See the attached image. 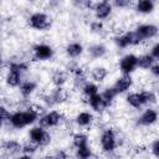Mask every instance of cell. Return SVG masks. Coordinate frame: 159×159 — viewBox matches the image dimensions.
<instances>
[{"label":"cell","mask_w":159,"mask_h":159,"mask_svg":"<svg viewBox=\"0 0 159 159\" xmlns=\"http://www.w3.org/2000/svg\"><path fill=\"white\" fill-rule=\"evenodd\" d=\"M27 138H29L27 139L29 142L34 143L39 148H46L52 142L51 133L47 129L40 127L39 124H34V125L30 127V129L27 132Z\"/></svg>","instance_id":"5"},{"label":"cell","mask_w":159,"mask_h":159,"mask_svg":"<svg viewBox=\"0 0 159 159\" xmlns=\"http://www.w3.org/2000/svg\"><path fill=\"white\" fill-rule=\"evenodd\" d=\"M91 159H99V158H98V157H97V155H96V154H94V155H93V157H92V158H91Z\"/></svg>","instance_id":"41"},{"label":"cell","mask_w":159,"mask_h":159,"mask_svg":"<svg viewBox=\"0 0 159 159\" xmlns=\"http://www.w3.org/2000/svg\"><path fill=\"white\" fill-rule=\"evenodd\" d=\"M149 55L155 60V61H158L159 60V43L155 41L152 46H150V48H149Z\"/></svg>","instance_id":"36"},{"label":"cell","mask_w":159,"mask_h":159,"mask_svg":"<svg viewBox=\"0 0 159 159\" xmlns=\"http://www.w3.org/2000/svg\"><path fill=\"white\" fill-rule=\"evenodd\" d=\"M84 52V46L80 41H72L68 42L65 47V53L67 58H71V61H76L80 58Z\"/></svg>","instance_id":"18"},{"label":"cell","mask_w":159,"mask_h":159,"mask_svg":"<svg viewBox=\"0 0 159 159\" xmlns=\"http://www.w3.org/2000/svg\"><path fill=\"white\" fill-rule=\"evenodd\" d=\"M137 60H138V68L143 70V71H148L154 62H157L150 55L149 52H144V53H140V55H137Z\"/></svg>","instance_id":"27"},{"label":"cell","mask_w":159,"mask_h":159,"mask_svg":"<svg viewBox=\"0 0 159 159\" xmlns=\"http://www.w3.org/2000/svg\"><path fill=\"white\" fill-rule=\"evenodd\" d=\"M133 32H134V35H135L139 45H140L143 42H147V41H150L153 39H157L159 29L153 22H143V24H138L133 29Z\"/></svg>","instance_id":"8"},{"label":"cell","mask_w":159,"mask_h":159,"mask_svg":"<svg viewBox=\"0 0 159 159\" xmlns=\"http://www.w3.org/2000/svg\"><path fill=\"white\" fill-rule=\"evenodd\" d=\"M48 159H70V155L65 149H56L48 155Z\"/></svg>","instance_id":"33"},{"label":"cell","mask_w":159,"mask_h":159,"mask_svg":"<svg viewBox=\"0 0 159 159\" xmlns=\"http://www.w3.org/2000/svg\"><path fill=\"white\" fill-rule=\"evenodd\" d=\"M149 153L153 155L154 159H158L159 157V139L153 138L152 142L149 143Z\"/></svg>","instance_id":"32"},{"label":"cell","mask_w":159,"mask_h":159,"mask_svg":"<svg viewBox=\"0 0 159 159\" xmlns=\"http://www.w3.org/2000/svg\"><path fill=\"white\" fill-rule=\"evenodd\" d=\"M40 148L37 145H35L34 143L31 142H26V143H22V149H21V154H26V155H34Z\"/></svg>","instance_id":"31"},{"label":"cell","mask_w":159,"mask_h":159,"mask_svg":"<svg viewBox=\"0 0 159 159\" xmlns=\"http://www.w3.org/2000/svg\"><path fill=\"white\" fill-rule=\"evenodd\" d=\"M65 114L58 111V109H50L46 111L43 114L40 116L37 124L45 129H52V128H57L60 127L63 122H65Z\"/></svg>","instance_id":"7"},{"label":"cell","mask_w":159,"mask_h":159,"mask_svg":"<svg viewBox=\"0 0 159 159\" xmlns=\"http://www.w3.org/2000/svg\"><path fill=\"white\" fill-rule=\"evenodd\" d=\"M87 53H88V56H89L92 60L96 61V60H101V58L106 57L107 53H108V48H107V46H106L104 43H102V42H96V43H92V45L88 46Z\"/></svg>","instance_id":"21"},{"label":"cell","mask_w":159,"mask_h":159,"mask_svg":"<svg viewBox=\"0 0 159 159\" xmlns=\"http://www.w3.org/2000/svg\"><path fill=\"white\" fill-rule=\"evenodd\" d=\"M148 71H149L150 76H152L154 80H158V78H159V62H158V61L154 62V63L152 65V67H150Z\"/></svg>","instance_id":"37"},{"label":"cell","mask_w":159,"mask_h":159,"mask_svg":"<svg viewBox=\"0 0 159 159\" xmlns=\"http://www.w3.org/2000/svg\"><path fill=\"white\" fill-rule=\"evenodd\" d=\"M32 58L39 62H45L50 61L55 56V50L51 45L45 43V42H37L32 46Z\"/></svg>","instance_id":"11"},{"label":"cell","mask_w":159,"mask_h":159,"mask_svg":"<svg viewBox=\"0 0 159 159\" xmlns=\"http://www.w3.org/2000/svg\"><path fill=\"white\" fill-rule=\"evenodd\" d=\"M1 149L2 152L9 155V157H17L21 154V149H22V143H20L16 139H6L1 143Z\"/></svg>","instance_id":"17"},{"label":"cell","mask_w":159,"mask_h":159,"mask_svg":"<svg viewBox=\"0 0 159 159\" xmlns=\"http://www.w3.org/2000/svg\"><path fill=\"white\" fill-rule=\"evenodd\" d=\"M46 109L43 107L39 106H29L25 109H17L11 112V116L7 120V123L17 130H21L26 127H31L35 123H37L41 114H43Z\"/></svg>","instance_id":"1"},{"label":"cell","mask_w":159,"mask_h":159,"mask_svg":"<svg viewBox=\"0 0 159 159\" xmlns=\"http://www.w3.org/2000/svg\"><path fill=\"white\" fill-rule=\"evenodd\" d=\"M118 70H119L120 75L132 76L138 70L137 55L133 52H128V53L123 55L118 61Z\"/></svg>","instance_id":"10"},{"label":"cell","mask_w":159,"mask_h":159,"mask_svg":"<svg viewBox=\"0 0 159 159\" xmlns=\"http://www.w3.org/2000/svg\"><path fill=\"white\" fill-rule=\"evenodd\" d=\"M0 104H1V97H0Z\"/></svg>","instance_id":"42"},{"label":"cell","mask_w":159,"mask_h":159,"mask_svg":"<svg viewBox=\"0 0 159 159\" xmlns=\"http://www.w3.org/2000/svg\"><path fill=\"white\" fill-rule=\"evenodd\" d=\"M113 9H127L128 6H130V1L129 0H114V1H111Z\"/></svg>","instance_id":"34"},{"label":"cell","mask_w":159,"mask_h":159,"mask_svg":"<svg viewBox=\"0 0 159 159\" xmlns=\"http://www.w3.org/2000/svg\"><path fill=\"white\" fill-rule=\"evenodd\" d=\"M86 102H87L88 107L92 109V112H102V111H104L103 109V104H102V98H101L99 93L87 98Z\"/></svg>","instance_id":"28"},{"label":"cell","mask_w":159,"mask_h":159,"mask_svg":"<svg viewBox=\"0 0 159 159\" xmlns=\"http://www.w3.org/2000/svg\"><path fill=\"white\" fill-rule=\"evenodd\" d=\"M98 144H99L102 153L113 154L117 150V148L120 145V139H119L118 132L112 127H106L104 129H102V132L99 134Z\"/></svg>","instance_id":"4"},{"label":"cell","mask_w":159,"mask_h":159,"mask_svg":"<svg viewBox=\"0 0 159 159\" xmlns=\"http://www.w3.org/2000/svg\"><path fill=\"white\" fill-rule=\"evenodd\" d=\"M27 26L34 31H48L52 26V17L45 11H35L27 17Z\"/></svg>","instance_id":"6"},{"label":"cell","mask_w":159,"mask_h":159,"mask_svg":"<svg viewBox=\"0 0 159 159\" xmlns=\"http://www.w3.org/2000/svg\"><path fill=\"white\" fill-rule=\"evenodd\" d=\"M93 155H94V153H93L91 144L75 149V158L76 159H91Z\"/></svg>","instance_id":"29"},{"label":"cell","mask_w":159,"mask_h":159,"mask_svg":"<svg viewBox=\"0 0 159 159\" xmlns=\"http://www.w3.org/2000/svg\"><path fill=\"white\" fill-rule=\"evenodd\" d=\"M37 82L30 78H24V81L21 82V84L19 86V93L21 96L22 99H29L37 89Z\"/></svg>","instance_id":"19"},{"label":"cell","mask_w":159,"mask_h":159,"mask_svg":"<svg viewBox=\"0 0 159 159\" xmlns=\"http://www.w3.org/2000/svg\"><path fill=\"white\" fill-rule=\"evenodd\" d=\"M108 76H109V70H108L106 66H102V65L94 66V67H92L91 71H89L91 81L94 82V83H97V84L104 82Z\"/></svg>","instance_id":"22"},{"label":"cell","mask_w":159,"mask_h":159,"mask_svg":"<svg viewBox=\"0 0 159 159\" xmlns=\"http://www.w3.org/2000/svg\"><path fill=\"white\" fill-rule=\"evenodd\" d=\"M67 98H68V93L65 89V87H61V88L53 87L47 94L43 96L42 101L45 102L46 107H53V106L62 104L63 102L67 101Z\"/></svg>","instance_id":"12"},{"label":"cell","mask_w":159,"mask_h":159,"mask_svg":"<svg viewBox=\"0 0 159 159\" xmlns=\"http://www.w3.org/2000/svg\"><path fill=\"white\" fill-rule=\"evenodd\" d=\"M75 124L81 128V129H86L89 128L93 122H94V114L92 111H80L76 116H75Z\"/></svg>","instance_id":"16"},{"label":"cell","mask_w":159,"mask_h":159,"mask_svg":"<svg viewBox=\"0 0 159 159\" xmlns=\"http://www.w3.org/2000/svg\"><path fill=\"white\" fill-rule=\"evenodd\" d=\"M4 63H5V57H4V53H2V51L0 50V68H2Z\"/></svg>","instance_id":"39"},{"label":"cell","mask_w":159,"mask_h":159,"mask_svg":"<svg viewBox=\"0 0 159 159\" xmlns=\"http://www.w3.org/2000/svg\"><path fill=\"white\" fill-rule=\"evenodd\" d=\"M133 86H134V80H133L132 76L120 75L113 82L112 88L116 91V93L118 96H120V94H127L128 92H130V89L133 88Z\"/></svg>","instance_id":"15"},{"label":"cell","mask_w":159,"mask_h":159,"mask_svg":"<svg viewBox=\"0 0 159 159\" xmlns=\"http://www.w3.org/2000/svg\"><path fill=\"white\" fill-rule=\"evenodd\" d=\"M71 140H72V147H73L75 149L89 144V137H88V134L84 133V132H81V130L73 133Z\"/></svg>","instance_id":"25"},{"label":"cell","mask_w":159,"mask_h":159,"mask_svg":"<svg viewBox=\"0 0 159 159\" xmlns=\"http://www.w3.org/2000/svg\"><path fill=\"white\" fill-rule=\"evenodd\" d=\"M135 12L140 15H150L155 10V1L153 0H139L134 5Z\"/></svg>","instance_id":"24"},{"label":"cell","mask_w":159,"mask_h":159,"mask_svg":"<svg viewBox=\"0 0 159 159\" xmlns=\"http://www.w3.org/2000/svg\"><path fill=\"white\" fill-rule=\"evenodd\" d=\"M158 118H159V113L155 107H145L144 109H142L140 114L135 118V124L137 127L150 128L157 124Z\"/></svg>","instance_id":"9"},{"label":"cell","mask_w":159,"mask_h":159,"mask_svg":"<svg viewBox=\"0 0 159 159\" xmlns=\"http://www.w3.org/2000/svg\"><path fill=\"white\" fill-rule=\"evenodd\" d=\"M106 27H104V22L102 21H97V20H92L89 22V31L93 35H102L104 32Z\"/></svg>","instance_id":"30"},{"label":"cell","mask_w":159,"mask_h":159,"mask_svg":"<svg viewBox=\"0 0 159 159\" xmlns=\"http://www.w3.org/2000/svg\"><path fill=\"white\" fill-rule=\"evenodd\" d=\"M12 159H34L31 155H26V154H20V155H17V157H15V158H12Z\"/></svg>","instance_id":"38"},{"label":"cell","mask_w":159,"mask_h":159,"mask_svg":"<svg viewBox=\"0 0 159 159\" xmlns=\"http://www.w3.org/2000/svg\"><path fill=\"white\" fill-rule=\"evenodd\" d=\"M80 89H81V93H82V96L84 97V99H87V98H89V97H92V96L99 93V86H98L97 83L92 82V81L84 82Z\"/></svg>","instance_id":"26"},{"label":"cell","mask_w":159,"mask_h":159,"mask_svg":"<svg viewBox=\"0 0 159 159\" xmlns=\"http://www.w3.org/2000/svg\"><path fill=\"white\" fill-rule=\"evenodd\" d=\"M70 80V73L66 71V70H55L52 71L51 76H50V81L52 83L53 87H57V88H61V87H65L66 83L68 82Z\"/></svg>","instance_id":"20"},{"label":"cell","mask_w":159,"mask_h":159,"mask_svg":"<svg viewBox=\"0 0 159 159\" xmlns=\"http://www.w3.org/2000/svg\"><path fill=\"white\" fill-rule=\"evenodd\" d=\"M4 124H5V122H4L2 119H0V129H1L2 127H4Z\"/></svg>","instance_id":"40"},{"label":"cell","mask_w":159,"mask_h":159,"mask_svg":"<svg viewBox=\"0 0 159 159\" xmlns=\"http://www.w3.org/2000/svg\"><path fill=\"white\" fill-rule=\"evenodd\" d=\"M101 98H102V104H103V109H108L109 107H112V104L114 103L116 98L118 97V94L116 93V91L112 88V86L106 87L103 91L99 92Z\"/></svg>","instance_id":"23"},{"label":"cell","mask_w":159,"mask_h":159,"mask_svg":"<svg viewBox=\"0 0 159 159\" xmlns=\"http://www.w3.org/2000/svg\"><path fill=\"white\" fill-rule=\"evenodd\" d=\"M10 116H11V111L6 106L0 104V119H2L4 122H7Z\"/></svg>","instance_id":"35"},{"label":"cell","mask_w":159,"mask_h":159,"mask_svg":"<svg viewBox=\"0 0 159 159\" xmlns=\"http://www.w3.org/2000/svg\"><path fill=\"white\" fill-rule=\"evenodd\" d=\"M125 103L135 109V111H142L145 107H155L158 96L154 89H142V91H133L128 92L124 97Z\"/></svg>","instance_id":"2"},{"label":"cell","mask_w":159,"mask_h":159,"mask_svg":"<svg viewBox=\"0 0 159 159\" xmlns=\"http://www.w3.org/2000/svg\"><path fill=\"white\" fill-rule=\"evenodd\" d=\"M92 12H93L94 20L104 22L106 20H108L112 16V14H113V6H112L111 1H107V0L96 1L93 4Z\"/></svg>","instance_id":"13"},{"label":"cell","mask_w":159,"mask_h":159,"mask_svg":"<svg viewBox=\"0 0 159 159\" xmlns=\"http://www.w3.org/2000/svg\"><path fill=\"white\" fill-rule=\"evenodd\" d=\"M113 42H114L116 47L120 48V50H125V48H129V47L139 45L133 30H128V31H124L122 34L116 35L113 37Z\"/></svg>","instance_id":"14"},{"label":"cell","mask_w":159,"mask_h":159,"mask_svg":"<svg viewBox=\"0 0 159 159\" xmlns=\"http://www.w3.org/2000/svg\"><path fill=\"white\" fill-rule=\"evenodd\" d=\"M30 70V65L22 60H12L7 65V70L5 73V84L9 88H19L21 82L24 81L25 73Z\"/></svg>","instance_id":"3"}]
</instances>
